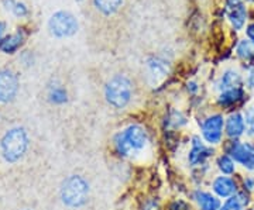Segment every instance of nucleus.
Returning <instances> with one entry per match:
<instances>
[{
    "mask_svg": "<svg viewBox=\"0 0 254 210\" xmlns=\"http://www.w3.org/2000/svg\"><path fill=\"white\" fill-rule=\"evenodd\" d=\"M153 131L140 121H128L110 137V151L119 161H144L154 150Z\"/></svg>",
    "mask_w": 254,
    "mask_h": 210,
    "instance_id": "1",
    "label": "nucleus"
},
{
    "mask_svg": "<svg viewBox=\"0 0 254 210\" xmlns=\"http://www.w3.org/2000/svg\"><path fill=\"white\" fill-rule=\"evenodd\" d=\"M91 198V183L81 174L66 176L60 186V199L68 209H82Z\"/></svg>",
    "mask_w": 254,
    "mask_h": 210,
    "instance_id": "2",
    "label": "nucleus"
},
{
    "mask_svg": "<svg viewBox=\"0 0 254 210\" xmlns=\"http://www.w3.org/2000/svg\"><path fill=\"white\" fill-rule=\"evenodd\" d=\"M103 96L112 109H127L134 98V83L123 73L113 75L110 79H108V82L105 83Z\"/></svg>",
    "mask_w": 254,
    "mask_h": 210,
    "instance_id": "3",
    "label": "nucleus"
},
{
    "mask_svg": "<svg viewBox=\"0 0 254 210\" xmlns=\"http://www.w3.org/2000/svg\"><path fill=\"white\" fill-rule=\"evenodd\" d=\"M30 148V137L24 127L9 128L0 138V156L7 164H16L21 161Z\"/></svg>",
    "mask_w": 254,
    "mask_h": 210,
    "instance_id": "4",
    "label": "nucleus"
},
{
    "mask_svg": "<svg viewBox=\"0 0 254 210\" xmlns=\"http://www.w3.org/2000/svg\"><path fill=\"white\" fill-rule=\"evenodd\" d=\"M225 119H226L225 113H222L219 110H213L206 114H202L200 119L196 120L198 134L208 146L220 150V147L226 141Z\"/></svg>",
    "mask_w": 254,
    "mask_h": 210,
    "instance_id": "5",
    "label": "nucleus"
},
{
    "mask_svg": "<svg viewBox=\"0 0 254 210\" xmlns=\"http://www.w3.org/2000/svg\"><path fill=\"white\" fill-rule=\"evenodd\" d=\"M220 151L226 153L232 157L236 164L239 165L242 172L254 174V141L249 138L243 140H226L223 146L220 147Z\"/></svg>",
    "mask_w": 254,
    "mask_h": 210,
    "instance_id": "6",
    "label": "nucleus"
},
{
    "mask_svg": "<svg viewBox=\"0 0 254 210\" xmlns=\"http://www.w3.org/2000/svg\"><path fill=\"white\" fill-rule=\"evenodd\" d=\"M218 153V148L208 146L198 133H193L188 137V150L185 153V162L190 169L199 168L203 165L212 164L213 158Z\"/></svg>",
    "mask_w": 254,
    "mask_h": 210,
    "instance_id": "7",
    "label": "nucleus"
},
{
    "mask_svg": "<svg viewBox=\"0 0 254 210\" xmlns=\"http://www.w3.org/2000/svg\"><path fill=\"white\" fill-rule=\"evenodd\" d=\"M249 102V91L243 88H233L219 92L215 96V106L222 113H230L236 110H243Z\"/></svg>",
    "mask_w": 254,
    "mask_h": 210,
    "instance_id": "8",
    "label": "nucleus"
},
{
    "mask_svg": "<svg viewBox=\"0 0 254 210\" xmlns=\"http://www.w3.org/2000/svg\"><path fill=\"white\" fill-rule=\"evenodd\" d=\"M79 28L78 20L69 11H57L48 20V30L57 38H66L76 34Z\"/></svg>",
    "mask_w": 254,
    "mask_h": 210,
    "instance_id": "9",
    "label": "nucleus"
},
{
    "mask_svg": "<svg viewBox=\"0 0 254 210\" xmlns=\"http://www.w3.org/2000/svg\"><path fill=\"white\" fill-rule=\"evenodd\" d=\"M209 191L215 193L219 199L226 201L229 198H232L233 195H236L240 191V183L237 176H226V175L215 174L208 183Z\"/></svg>",
    "mask_w": 254,
    "mask_h": 210,
    "instance_id": "10",
    "label": "nucleus"
},
{
    "mask_svg": "<svg viewBox=\"0 0 254 210\" xmlns=\"http://www.w3.org/2000/svg\"><path fill=\"white\" fill-rule=\"evenodd\" d=\"M188 199L195 210H219L223 202L208 188H190L188 191Z\"/></svg>",
    "mask_w": 254,
    "mask_h": 210,
    "instance_id": "11",
    "label": "nucleus"
},
{
    "mask_svg": "<svg viewBox=\"0 0 254 210\" xmlns=\"http://www.w3.org/2000/svg\"><path fill=\"white\" fill-rule=\"evenodd\" d=\"M20 82H18L17 73L10 68L0 69V103L6 105L16 99Z\"/></svg>",
    "mask_w": 254,
    "mask_h": 210,
    "instance_id": "12",
    "label": "nucleus"
},
{
    "mask_svg": "<svg viewBox=\"0 0 254 210\" xmlns=\"http://www.w3.org/2000/svg\"><path fill=\"white\" fill-rule=\"evenodd\" d=\"M190 116L181 109L171 107L165 110L161 117V134L164 133H182L184 128L190 124Z\"/></svg>",
    "mask_w": 254,
    "mask_h": 210,
    "instance_id": "13",
    "label": "nucleus"
},
{
    "mask_svg": "<svg viewBox=\"0 0 254 210\" xmlns=\"http://www.w3.org/2000/svg\"><path fill=\"white\" fill-rule=\"evenodd\" d=\"M226 17L235 31H242L249 17V11L243 0H227L225 7Z\"/></svg>",
    "mask_w": 254,
    "mask_h": 210,
    "instance_id": "14",
    "label": "nucleus"
},
{
    "mask_svg": "<svg viewBox=\"0 0 254 210\" xmlns=\"http://www.w3.org/2000/svg\"><path fill=\"white\" fill-rule=\"evenodd\" d=\"M225 136H226V140H232V141L246 138V121L243 110L226 113Z\"/></svg>",
    "mask_w": 254,
    "mask_h": 210,
    "instance_id": "15",
    "label": "nucleus"
},
{
    "mask_svg": "<svg viewBox=\"0 0 254 210\" xmlns=\"http://www.w3.org/2000/svg\"><path fill=\"white\" fill-rule=\"evenodd\" d=\"M245 86V73L236 68H226L219 75L215 82V91L219 92L233 89V88H243ZM246 88V86H245Z\"/></svg>",
    "mask_w": 254,
    "mask_h": 210,
    "instance_id": "16",
    "label": "nucleus"
},
{
    "mask_svg": "<svg viewBox=\"0 0 254 210\" xmlns=\"http://www.w3.org/2000/svg\"><path fill=\"white\" fill-rule=\"evenodd\" d=\"M171 65L170 62L163 58V56H150L147 59V71H148V78L153 82L158 83L165 79L170 73Z\"/></svg>",
    "mask_w": 254,
    "mask_h": 210,
    "instance_id": "17",
    "label": "nucleus"
},
{
    "mask_svg": "<svg viewBox=\"0 0 254 210\" xmlns=\"http://www.w3.org/2000/svg\"><path fill=\"white\" fill-rule=\"evenodd\" d=\"M213 169L216 171V174L219 175H226V176H237L240 174V168L236 164V161L232 157L220 151L216 154V157L213 158Z\"/></svg>",
    "mask_w": 254,
    "mask_h": 210,
    "instance_id": "18",
    "label": "nucleus"
},
{
    "mask_svg": "<svg viewBox=\"0 0 254 210\" xmlns=\"http://www.w3.org/2000/svg\"><path fill=\"white\" fill-rule=\"evenodd\" d=\"M235 52L237 59L243 65V69L254 66V44L250 40L247 38L240 40L236 44Z\"/></svg>",
    "mask_w": 254,
    "mask_h": 210,
    "instance_id": "19",
    "label": "nucleus"
},
{
    "mask_svg": "<svg viewBox=\"0 0 254 210\" xmlns=\"http://www.w3.org/2000/svg\"><path fill=\"white\" fill-rule=\"evenodd\" d=\"M253 199L254 196L252 195L243 192V191H239L232 198L222 202V206L219 210H249Z\"/></svg>",
    "mask_w": 254,
    "mask_h": 210,
    "instance_id": "20",
    "label": "nucleus"
},
{
    "mask_svg": "<svg viewBox=\"0 0 254 210\" xmlns=\"http://www.w3.org/2000/svg\"><path fill=\"white\" fill-rule=\"evenodd\" d=\"M24 31L17 30L16 33L10 34V36L3 37L0 40V51L3 54H16L18 51V48L24 44Z\"/></svg>",
    "mask_w": 254,
    "mask_h": 210,
    "instance_id": "21",
    "label": "nucleus"
},
{
    "mask_svg": "<svg viewBox=\"0 0 254 210\" xmlns=\"http://www.w3.org/2000/svg\"><path fill=\"white\" fill-rule=\"evenodd\" d=\"M48 102L53 103V105H57V106L65 105L68 102V92L61 83L50 85V88H48Z\"/></svg>",
    "mask_w": 254,
    "mask_h": 210,
    "instance_id": "22",
    "label": "nucleus"
},
{
    "mask_svg": "<svg viewBox=\"0 0 254 210\" xmlns=\"http://www.w3.org/2000/svg\"><path fill=\"white\" fill-rule=\"evenodd\" d=\"M93 4L102 14L112 16L122 7L123 0H93Z\"/></svg>",
    "mask_w": 254,
    "mask_h": 210,
    "instance_id": "23",
    "label": "nucleus"
},
{
    "mask_svg": "<svg viewBox=\"0 0 254 210\" xmlns=\"http://www.w3.org/2000/svg\"><path fill=\"white\" fill-rule=\"evenodd\" d=\"M246 121V138L254 141V105H247L243 109Z\"/></svg>",
    "mask_w": 254,
    "mask_h": 210,
    "instance_id": "24",
    "label": "nucleus"
},
{
    "mask_svg": "<svg viewBox=\"0 0 254 210\" xmlns=\"http://www.w3.org/2000/svg\"><path fill=\"white\" fill-rule=\"evenodd\" d=\"M3 6L6 7V10H10L17 17H26L28 14L27 6L21 1H17V0H3Z\"/></svg>",
    "mask_w": 254,
    "mask_h": 210,
    "instance_id": "25",
    "label": "nucleus"
},
{
    "mask_svg": "<svg viewBox=\"0 0 254 210\" xmlns=\"http://www.w3.org/2000/svg\"><path fill=\"white\" fill-rule=\"evenodd\" d=\"M164 210H195V208L187 198L178 196V198H174L171 201L167 202V205L164 206Z\"/></svg>",
    "mask_w": 254,
    "mask_h": 210,
    "instance_id": "26",
    "label": "nucleus"
},
{
    "mask_svg": "<svg viewBox=\"0 0 254 210\" xmlns=\"http://www.w3.org/2000/svg\"><path fill=\"white\" fill-rule=\"evenodd\" d=\"M138 210H164L163 202L158 196H154V195L145 196L140 201Z\"/></svg>",
    "mask_w": 254,
    "mask_h": 210,
    "instance_id": "27",
    "label": "nucleus"
},
{
    "mask_svg": "<svg viewBox=\"0 0 254 210\" xmlns=\"http://www.w3.org/2000/svg\"><path fill=\"white\" fill-rule=\"evenodd\" d=\"M237 178H239V183H240V191L254 196V174L240 172L237 175Z\"/></svg>",
    "mask_w": 254,
    "mask_h": 210,
    "instance_id": "28",
    "label": "nucleus"
},
{
    "mask_svg": "<svg viewBox=\"0 0 254 210\" xmlns=\"http://www.w3.org/2000/svg\"><path fill=\"white\" fill-rule=\"evenodd\" d=\"M245 86L247 91H254V66L245 69Z\"/></svg>",
    "mask_w": 254,
    "mask_h": 210,
    "instance_id": "29",
    "label": "nucleus"
},
{
    "mask_svg": "<svg viewBox=\"0 0 254 210\" xmlns=\"http://www.w3.org/2000/svg\"><path fill=\"white\" fill-rule=\"evenodd\" d=\"M185 91L192 98H198L200 91L199 83L196 82V81H188V82L185 83Z\"/></svg>",
    "mask_w": 254,
    "mask_h": 210,
    "instance_id": "30",
    "label": "nucleus"
},
{
    "mask_svg": "<svg viewBox=\"0 0 254 210\" xmlns=\"http://www.w3.org/2000/svg\"><path fill=\"white\" fill-rule=\"evenodd\" d=\"M246 37H247V40H250L254 44V21L246 27Z\"/></svg>",
    "mask_w": 254,
    "mask_h": 210,
    "instance_id": "31",
    "label": "nucleus"
},
{
    "mask_svg": "<svg viewBox=\"0 0 254 210\" xmlns=\"http://www.w3.org/2000/svg\"><path fill=\"white\" fill-rule=\"evenodd\" d=\"M4 30H6V26H4V23H1V21H0V40L3 38V34H4Z\"/></svg>",
    "mask_w": 254,
    "mask_h": 210,
    "instance_id": "32",
    "label": "nucleus"
},
{
    "mask_svg": "<svg viewBox=\"0 0 254 210\" xmlns=\"http://www.w3.org/2000/svg\"><path fill=\"white\" fill-rule=\"evenodd\" d=\"M249 210H254V199H253V202H252V205H250V208H249Z\"/></svg>",
    "mask_w": 254,
    "mask_h": 210,
    "instance_id": "33",
    "label": "nucleus"
},
{
    "mask_svg": "<svg viewBox=\"0 0 254 210\" xmlns=\"http://www.w3.org/2000/svg\"><path fill=\"white\" fill-rule=\"evenodd\" d=\"M76 1H82V0H76Z\"/></svg>",
    "mask_w": 254,
    "mask_h": 210,
    "instance_id": "34",
    "label": "nucleus"
},
{
    "mask_svg": "<svg viewBox=\"0 0 254 210\" xmlns=\"http://www.w3.org/2000/svg\"><path fill=\"white\" fill-rule=\"evenodd\" d=\"M250 1H253V0H250Z\"/></svg>",
    "mask_w": 254,
    "mask_h": 210,
    "instance_id": "35",
    "label": "nucleus"
},
{
    "mask_svg": "<svg viewBox=\"0 0 254 210\" xmlns=\"http://www.w3.org/2000/svg\"><path fill=\"white\" fill-rule=\"evenodd\" d=\"M24 210H28V209H24Z\"/></svg>",
    "mask_w": 254,
    "mask_h": 210,
    "instance_id": "36",
    "label": "nucleus"
}]
</instances>
